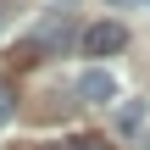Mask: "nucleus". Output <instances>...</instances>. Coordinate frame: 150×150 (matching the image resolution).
I'll list each match as a JSON object with an SVG mask.
<instances>
[{"label": "nucleus", "mask_w": 150, "mask_h": 150, "mask_svg": "<svg viewBox=\"0 0 150 150\" xmlns=\"http://www.w3.org/2000/svg\"><path fill=\"white\" fill-rule=\"evenodd\" d=\"M111 11H134V6H145V0H106Z\"/></svg>", "instance_id": "nucleus-6"}, {"label": "nucleus", "mask_w": 150, "mask_h": 150, "mask_svg": "<svg viewBox=\"0 0 150 150\" xmlns=\"http://www.w3.org/2000/svg\"><path fill=\"white\" fill-rule=\"evenodd\" d=\"M11 117H17V100H11V89H6V83H0V128H6V122H11Z\"/></svg>", "instance_id": "nucleus-4"}, {"label": "nucleus", "mask_w": 150, "mask_h": 150, "mask_svg": "<svg viewBox=\"0 0 150 150\" xmlns=\"http://www.w3.org/2000/svg\"><path fill=\"white\" fill-rule=\"evenodd\" d=\"M78 100H89V106H111V100H117V78H111V67H83V72H78Z\"/></svg>", "instance_id": "nucleus-2"}, {"label": "nucleus", "mask_w": 150, "mask_h": 150, "mask_svg": "<svg viewBox=\"0 0 150 150\" xmlns=\"http://www.w3.org/2000/svg\"><path fill=\"white\" fill-rule=\"evenodd\" d=\"M67 150H111V145H106V139H89V134H83V139H72Z\"/></svg>", "instance_id": "nucleus-5"}, {"label": "nucleus", "mask_w": 150, "mask_h": 150, "mask_svg": "<svg viewBox=\"0 0 150 150\" xmlns=\"http://www.w3.org/2000/svg\"><path fill=\"white\" fill-rule=\"evenodd\" d=\"M145 150H150V139H145Z\"/></svg>", "instance_id": "nucleus-8"}, {"label": "nucleus", "mask_w": 150, "mask_h": 150, "mask_svg": "<svg viewBox=\"0 0 150 150\" xmlns=\"http://www.w3.org/2000/svg\"><path fill=\"white\" fill-rule=\"evenodd\" d=\"M139 128H145V100H122V106H117V134L134 139Z\"/></svg>", "instance_id": "nucleus-3"}, {"label": "nucleus", "mask_w": 150, "mask_h": 150, "mask_svg": "<svg viewBox=\"0 0 150 150\" xmlns=\"http://www.w3.org/2000/svg\"><path fill=\"white\" fill-rule=\"evenodd\" d=\"M122 45H128V28H122V22H89V28L78 33V50H83V56H117Z\"/></svg>", "instance_id": "nucleus-1"}, {"label": "nucleus", "mask_w": 150, "mask_h": 150, "mask_svg": "<svg viewBox=\"0 0 150 150\" xmlns=\"http://www.w3.org/2000/svg\"><path fill=\"white\" fill-rule=\"evenodd\" d=\"M0 33H6V0H0Z\"/></svg>", "instance_id": "nucleus-7"}]
</instances>
